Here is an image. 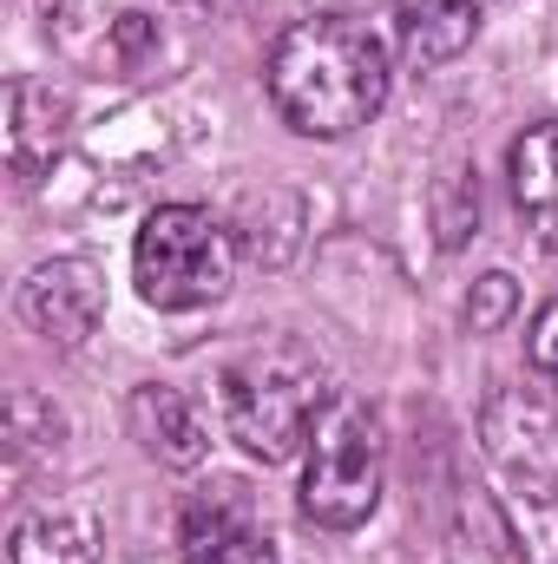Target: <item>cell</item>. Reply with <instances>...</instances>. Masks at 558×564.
<instances>
[{
    "label": "cell",
    "mask_w": 558,
    "mask_h": 564,
    "mask_svg": "<svg viewBox=\"0 0 558 564\" xmlns=\"http://www.w3.org/2000/svg\"><path fill=\"white\" fill-rule=\"evenodd\" d=\"M132 282L151 308H211L237 282V237L204 204H158L132 243Z\"/></svg>",
    "instance_id": "cell-4"
},
{
    "label": "cell",
    "mask_w": 558,
    "mask_h": 564,
    "mask_svg": "<svg viewBox=\"0 0 558 564\" xmlns=\"http://www.w3.org/2000/svg\"><path fill=\"white\" fill-rule=\"evenodd\" d=\"M526 361H533V375L558 394V295L533 315V328H526Z\"/></svg>",
    "instance_id": "cell-16"
},
{
    "label": "cell",
    "mask_w": 558,
    "mask_h": 564,
    "mask_svg": "<svg viewBox=\"0 0 558 564\" xmlns=\"http://www.w3.org/2000/svg\"><path fill=\"white\" fill-rule=\"evenodd\" d=\"M66 132H73V99L66 86H53L46 73H20L7 86V171L13 177H40L53 171V158L66 151Z\"/></svg>",
    "instance_id": "cell-8"
},
{
    "label": "cell",
    "mask_w": 558,
    "mask_h": 564,
    "mask_svg": "<svg viewBox=\"0 0 558 564\" xmlns=\"http://www.w3.org/2000/svg\"><path fill=\"white\" fill-rule=\"evenodd\" d=\"M60 433H66V421H60L53 401L13 388V394H7V479L20 486L40 453H60Z\"/></svg>",
    "instance_id": "cell-13"
},
{
    "label": "cell",
    "mask_w": 558,
    "mask_h": 564,
    "mask_svg": "<svg viewBox=\"0 0 558 564\" xmlns=\"http://www.w3.org/2000/svg\"><path fill=\"white\" fill-rule=\"evenodd\" d=\"M513 308H519V282L506 276V270H493V276H480L466 289V328L473 335H500L513 322Z\"/></svg>",
    "instance_id": "cell-15"
},
{
    "label": "cell",
    "mask_w": 558,
    "mask_h": 564,
    "mask_svg": "<svg viewBox=\"0 0 558 564\" xmlns=\"http://www.w3.org/2000/svg\"><path fill=\"white\" fill-rule=\"evenodd\" d=\"M329 401H335L329 368L315 361V348H302L289 335H270V341L244 348L224 368V426L264 466L296 459L309 446V433H315Z\"/></svg>",
    "instance_id": "cell-2"
},
{
    "label": "cell",
    "mask_w": 558,
    "mask_h": 564,
    "mask_svg": "<svg viewBox=\"0 0 558 564\" xmlns=\"http://www.w3.org/2000/svg\"><path fill=\"white\" fill-rule=\"evenodd\" d=\"M178 558L184 564H289L277 532L250 512L244 486L197 492L178 519Z\"/></svg>",
    "instance_id": "cell-7"
},
{
    "label": "cell",
    "mask_w": 558,
    "mask_h": 564,
    "mask_svg": "<svg viewBox=\"0 0 558 564\" xmlns=\"http://www.w3.org/2000/svg\"><path fill=\"white\" fill-rule=\"evenodd\" d=\"M264 79H270V99H277L289 132L348 139L388 106L395 66H388V40L368 20L309 13V20H289L277 33Z\"/></svg>",
    "instance_id": "cell-1"
},
{
    "label": "cell",
    "mask_w": 558,
    "mask_h": 564,
    "mask_svg": "<svg viewBox=\"0 0 558 564\" xmlns=\"http://www.w3.org/2000/svg\"><path fill=\"white\" fill-rule=\"evenodd\" d=\"M433 230H440V250H460L466 237H480V177L466 164H447L433 177Z\"/></svg>",
    "instance_id": "cell-14"
},
{
    "label": "cell",
    "mask_w": 558,
    "mask_h": 564,
    "mask_svg": "<svg viewBox=\"0 0 558 564\" xmlns=\"http://www.w3.org/2000/svg\"><path fill=\"white\" fill-rule=\"evenodd\" d=\"M126 426H132V440H139L144 459H158V466H171V473H191V466H204V453H211L204 414H197L178 388H164V381H144V388L126 394Z\"/></svg>",
    "instance_id": "cell-9"
},
{
    "label": "cell",
    "mask_w": 558,
    "mask_h": 564,
    "mask_svg": "<svg viewBox=\"0 0 558 564\" xmlns=\"http://www.w3.org/2000/svg\"><path fill=\"white\" fill-rule=\"evenodd\" d=\"M506 177H513V204H519L526 230L546 250H558V119H539L513 139Z\"/></svg>",
    "instance_id": "cell-12"
},
{
    "label": "cell",
    "mask_w": 558,
    "mask_h": 564,
    "mask_svg": "<svg viewBox=\"0 0 558 564\" xmlns=\"http://www.w3.org/2000/svg\"><path fill=\"white\" fill-rule=\"evenodd\" d=\"M480 440L526 499H558V394L500 381L480 408Z\"/></svg>",
    "instance_id": "cell-5"
},
{
    "label": "cell",
    "mask_w": 558,
    "mask_h": 564,
    "mask_svg": "<svg viewBox=\"0 0 558 564\" xmlns=\"http://www.w3.org/2000/svg\"><path fill=\"white\" fill-rule=\"evenodd\" d=\"M99 545H106V519L86 499H46V506H33L13 525L7 558L13 564H99Z\"/></svg>",
    "instance_id": "cell-10"
},
{
    "label": "cell",
    "mask_w": 558,
    "mask_h": 564,
    "mask_svg": "<svg viewBox=\"0 0 558 564\" xmlns=\"http://www.w3.org/2000/svg\"><path fill=\"white\" fill-rule=\"evenodd\" d=\"M13 308H20V322H26L40 341L79 348V341L106 322V276H99V263H86V257H53V263H40L33 276L20 282Z\"/></svg>",
    "instance_id": "cell-6"
},
{
    "label": "cell",
    "mask_w": 558,
    "mask_h": 564,
    "mask_svg": "<svg viewBox=\"0 0 558 564\" xmlns=\"http://www.w3.org/2000/svg\"><path fill=\"white\" fill-rule=\"evenodd\" d=\"M388 33L415 66H447L480 40V0H395Z\"/></svg>",
    "instance_id": "cell-11"
},
{
    "label": "cell",
    "mask_w": 558,
    "mask_h": 564,
    "mask_svg": "<svg viewBox=\"0 0 558 564\" xmlns=\"http://www.w3.org/2000/svg\"><path fill=\"white\" fill-rule=\"evenodd\" d=\"M388 440L382 414L362 394H335L302 446V519L322 532H355L382 506Z\"/></svg>",
    "instance_id": "cell-3"
}]
</instances>
